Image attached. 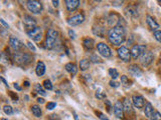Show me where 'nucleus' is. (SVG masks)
Listing matches in <instances>:
<instances>
[{
    "label": "nucleus",
    "instance_id": "nucleus-43",
    "mask_svg": "<svg viewBox=\"0 0 161 120\" xmlns=\"http://www.w3.org/2000/svg\"><path fill=\"white\" fill-rule=\"evenodd\" d=\"M10 95H11V97H12V100H13V101H14V102H16L17 100H18V96H17V95L13 94L12 92L10 93Z\"/></svg>",
    "mask_w": 161,
    "mask_h": 120
},
{
    "label": "nucleus",
    "instance_id": "nucleus-12",
    "mask_svg": "<svg viewBox=\"0 0 161 120\" xmlns=\"http://www.w3.org/2000/svg\"><path fill=\"white\" fill-rule=\"evenodd\" d=\"M9 45L10 47L12 48L14 51H18L21 49L22 47H23V44H22V42L20 41L18 38H16V37L14 36H10L9 38Z\"/></svg>",
    "mask_w": 161,
    "mask_h": 120
},
{
    "label": "nucleus",
    "instance_id": "nucleus-23",
    "mask_svg": "<svg viewBox=\"0 0 161 120\" xmlns=\"http://www.w3.org/2000/svg\"><path fill=\"white\" fill-rule=\"evenodd\" d=\"M64 68H66V70L68 71L69 73H71V75H76L78 72V67L77 65H76L75 63H71V62H70V63H66V66H64Z\"/></svg>",
    "mask_w": 161,
    "mask_h": 120
},
{
    "label": "nucleus",
    "instance_id": "nucleus-22",
    "mask_svg": "<svg viewBox=\"0 0 161 120\" xmlns=\"http://www.w3.org/2000/svg\"><path fill=\"white\" fill-rule=\"evenodd\" d=\"M119 22H120V18L116 14H111L110 16H109V18H108V24L110 26L116 27V26H118Z\"/></svg>",
    "mask_w": 161,
    "mask_h": 120
},
{
    "label": "nucleus",
    "instance_id": "nucleus-20",
    "mask_svg": "<svg viewBox=\"0 0 161 120\" xmlns=\"http://www.w3.org/2000/svg\"><path fill=\"white\" fill-rule=\"evenodd\" d=\"M83 44H84V47L86 48L87 50H91L95 47V40L93 38H90V37H87V38L84 39Z\"/></svg>",
    "mask_w": 161,
    "mask_h": 120
},
{
    "label": "nucleus",
    "instance_id": "nucleus-3",
    "mask_svg": "<svg viewBox=\"0 0 161 120\" xmlns=\"http://www.w3.org/2000/svg\"><path fill=\"white\" fill-rule=\"evenodd\" d=\"M13 60L20 66H25L31 61V56L24 52H15L13 54Z\"/></svg>",
    "mask_w": 161,
    "mask_h": 120
},
{
    "label": "nucleus",
    "instance_id": "nucleus-32",
    "mask_svg": "<svg viewBox=\"0 0 161 120\" xmlns=\"http://www.w3.org/2000/svg\"><path fill=\"white\" fill-rule=\"evenodd\" d=\"M3 111H4V113L7 114V115L13 114V108L11 107L10 105H4L3 106Z\"/></svg>",
    "mask_w": 161,
    "mask_h": 120
},
{
    "label": "nucleus",
    "instance_id": "nucleus-41",
    "mask_svg": "<svg viewBox=\"0 0 161 120\" xmlns=\"http://www.w3.org/2000/svg\"><path fill=\"white\" fill-rule=\"evenodd\" d=\"M69 34H70V37H71V39H75L76 38V33L74 32V31L71 30V29L69 30Z\"/></svg>",
    "mask_w": 161,
    "mask_h": 120
},
{
    "label": "nucleus",
    "instance_id": "nucleus-6",
    "mask_svg": "<svg viewBox=\"0 0 161 120\" xmlns=\"http://www.w3.org/2000/svg\"><path fill=\"white\" fill-rule=\"evenodd\" d=\"M23 25H24V27H25L26 33H27L36 27V21H35L34 18L29 16V15H25V16L23 17Z\"/></svg>",
    "mask_w": 161,
    "mask_h": 120
},
{
    "label": "nucleus",
    "instance_id": "nucleus-31",
    "mask_svg": "<svg viewBox=\"0 0 161 120\" xmlns=\"http://www.w3.org/2000/svg\"><path fill=\"white\" fill-rule=\"evenodd\" d=\"M43 87H44V89H46V90H52V84H51L50 80H48V79L44 80Z\"/></svg>",
    "mask_w": 161,
    "mask_h": 120
},
{
    "label": "nucleus",
    "instance_id": "nucleus-15",
    "mask_svg": "<svg viewBox=\"0 0 161 120\" xmlns=\"http://www.w3.org/2000/svg\"><path fill=\"white\" fill-rule=\"evenodd\" d=\"M146 22H147V24H148L149 28H150L152 31H157L158 28L160 27L159 24H158L157 22L155 21V19L152 16H150V15H147L146 16Z\"/></svg>",
    "mask_w": 161,
    "mask_h": 120
},
{
    "label": "nucleus",
    "instance_id": "nucleus-46",
    "mask_svg": "<svg viewBox=\"0 0 161 120\" xmlns=\"http://www.w3.org/2000/svg\"><path fill=\"white\" fill-rule=\"evenodd\" d=\"M37 102H38V103H40V104H43L44 103V99L43 98H40V97H39V98L37 99Z\"/></svg>",
    "mask_w": 161,
    "mask_h": 120
},
{
    "label": "nucleus",
    "instance_id": "nucleus-27",
    "mask_svg": "<svg viewBox=\"0 0 161 120\" xmlns=\"http://www.w3.org/2000/svg\"><path fill=\"white\" fill-rule=\"evenodd\" d=\"M31 112L35 117H40L41 116V108L38 105H32L31 106Z\"/></svg>",
    "mask_w": 161,
    "mask_h": 120
},
{
    "label": "nucleus",
    "instance_id": "nucleus-10",
    "mask_svg": "<svg viewBox=\"0 0 161 120\" xmlns=\"http://www.w3.org/2000/svg\"><path fill=\"white\" fill-rule=\"evenodd\" d=\"M26 34H27L28 37L32 39L33 41L38 42V41H40V40H41L42 31H41V29H40V27H37V26H36L34 29H32L31 31H29V32H27Z\"/></svg>",
    "mask_w": 161,
    "mask_h": 120
},
{
    "label": "nucleus",
    "instance_id": "nucleus-36",
    "mask_svg": "<svg viewBox=\"0 0 161 120\" xmlns=\"http://www.w3.org/2000/svg\"><path fill=\"white\" fill-rule=\"evenodd\" d=\"M96 97L99 99H103L106 97V94H105V93H102L101 91H97V92H96Z\"/></svg>",
    "mask_w": 161,
    "mask_h": 120
},
{
    "label": "nucleus",
    "instance_id": "nucleus-24",
    "mask_svg": "<svg viewBox=\"0 0 161 120\" xmlns=\"http://www.w3.org/2000/svg\"><path fill=\"white\" fill-rule=\"evenodd\" d=\"M93 33L97 36H100V37H104L105 36V33H106V30H105L104 27L102 26H95L93 28Z\"/></svg>",
    "mask_w": 161,
    "mask_h": 120
},
{
    "label": "nucleus",
    "instance_id": "nucleus-5",
    "mask_svg": "<svg viewBox=\"0 0 161 120\" xmlns=\"http://www.w3.org/2000/svg\"><path fill=\"white\" fill-rule=\"evenodd\" d=\"M97 50L100 53V55H102L105 58H109V57L112 56V51L110 47L107 44L103 43V42H100V43L97 44Z\"/></svg>",
    "mask_w": 161,
    "mask_h": 120
},
{
    "label": "nucleus",
    "instance_id": "nucleus-45",
    "mask_svg": "<svg viewBox=\"0 0 161 120\" xmlns=\"http://www.w3.org/2000/svg\"><path fill=\"white\" fill-rule=\"evenodd\" d=\"M52 4H53V6H55V7H57V6H59V4H60V1H55V0H53Z\"/></svg>",
    "mask_w": 161,
    "mask_h": 120
},
{
    "label": "nucleus",
    "instance_id": "nucleus-49",
    "mask_svg": "<svg viewBox=\"0 0 161 120\" xmlns=\"http://www.w3.org/2000/svg\"><path fill=\"white\" fill-rule=\"evenodd\" d=\"M24 84H25L26 87H28V86H29V82H28V81H25V82H24Z\"/></svg>",
    "mask_w": 161,
    "mask_h": 120
},
{
    "label": "nucleus",
    "instance_id": "nucleus-29",
    "mask_svg": "<svg viewBox=\"0 0 161 120\" xmlns=\"http://www.w3.org/2000/svg\"><path fill=\"white\" fill-rule=\"evenodd\" d=\"M109 75L112 77V79L115 80L116 78H118V76H119V72H118L116 68H110V69H109Z\"/></svg>",
    "mask_w": 161,
    "mask_h": 120
},
{
    "label": "nucleus",
    "instance_id": "nucleus-35",
    "mask_svg": "<svg viewBox=\"0 0 161 120\" xmlns=\"http://www.w3.org/2000/svg\"><path fill=\"white\" fill-rule=\"evenodd\" d=\"M154 37H155V39L158 42H161V31L160 30L154 31Z\"/></svg>",
    "mask_w": 161,
    "mask_h": 120
},
{
    "label": "nucleus",
    "instance_id": "nucleus-1",
    "mask_svg": "<svg viewBox=\"0 0 161 120\" xmlns=\"http://www.w3.org/2000/svg\"><path fill=\"white\" fill-rule=\"evenodd\" d=\"M126 38V31L124 26H116L112 27L108 32V39L112 44L116 46H119Z\"/></svg>",
    "mask_w": 161,
    "mask_h": 120
},
{
    "label": "nucleus",
    "instance_id": "nucleus-34",
    "mask_svg": "<svg viewBox=\"0 0 161 120\" xmlns=\"http://www.w3.org/2000/svg\"><path fill=\"white\" fill-rule=\"evenodd\" d=\"M57 107V103L55 102H48V104H46V109L48 110H52L53 108Z\"/></svg>",
    "mask_w": 161,
    "mask_h": 120
},
{
    "label": "nucleus",
    "instance_id": "nucleus-42",
    "mask_svg": "<svg viewBox=\"0 0 161 120\" xmlns=\"http://www.w3.org/2000/svg\"><path fill=\"white\" fill-rule=\"evenodd\" d=\"M27 46L30 48V50H32V51H33V52H34V51H35V47H34V45H33V44L31 43V42H27Z\"/></svg>",
    "mask_w": 161,
    "mask_h": 120
},
{
    "label": "nucleus",
    "instance_id": "nucleus-33",
    "mask_svg": "<svg viewBox=\"0 0 161 120\" xmlns=\"http://www.w3.org/2000/svg\"><path fill=\"white\" fill-rule=\"evenodd\" d=\"M151 120H161V113L159 111H155L153 114V116L150 118Z\"/></svg>",
    "mask_w": 161,
    "mask_h": 120
},
{
    "label": "nucleus",
    "instance_id": "nucleus-18",
    "mask_svg": "<svg viewBox=\"0 0 161 120\" xmlns=\"http://www.w3.org/2000/svg\"><path fill=\"white\" fill-rule=\"evenodd\" d=\"M154 108L153 106H152V104L150 102H146V104H145V107H144V113H145V116L148 117V118H151L152 116H153L154 114Z\"/></svg>",
    "mask_w": 161,
    "mask_h": 120
},
{
    "label": "nucleus",
    "instance_id": "nucleus-2",
    "mask_svg": "<svg viewBox=\"0 0 161 120\" xmlns=\"http://www.w3.org/2000/svg\"><path fill=\"white\" fill-rule=\"evenodd\" d=\"M59 32L55 29H48L46 32V47L48 49H52L57 43Z\"/></svg>",
    "mask_w": 161,
    "mask_h": 120
},
{
    "label": "nucleus",
    "instance_id": "nucleus-44",
    "mask_svg": "<svg viewBox=\"0 0 161 120\" xmlns=\"http://www.w3.org/2000/svg\"><path fill=\"white\" fill-rule=\"evenodd\" d=\"M112 3H113V5H115V6H120L123 4V1H112Z\"/></svg>",
    "mask_w": 161,
    "mask_h": 120
},
{
    "label": "nucleus",
    "instance_id": "nucleus-39",
    "mask_svg": "<svg viewBox=\"0 0 161 120\" xmlns=\"http://www.w3.org/2000/svg\"><path fill=\"white\" fill-rule=\"evenodd\" d=\"M97 114L99 115V118L101 119V120H109L108 118H107L106 116H105L104 114H103V113H100V112H97Z\"/></svg>",
    "mask_w": 161,
    "mask_h": 120
},
{
    "label": "nucleus",
    "instance_id": "nucleus-7",
    "mask_svg": "<svg viewBox=\"0 0 161 120\" xmlns=\"http://www.w3.org/2000/svg\"><path fill=\"white\" fill-rule=\"evenodd\" d=\"M117 52H118L119 57L123 60V61H125V62L130 61V59H131V50H129L127 47H125V46H121L120 48H118Z\"/></svg>",
    "mask_w": 161,
    "mask_h": 120
},
{
    "label": "nucleus",
    "instance_id": "nucleus-25",
    "mask_svg": "<svg viewBox=\"0 0 161 120\" xmlns=\"http://www.w3.org/2000/svg\"><path fill=\"white\" fill-rule=\"evenodd\" d=\"M123 106H124V111H126L127 113H131L133 112V109H132V104L129 99H125L123 101Z\"/></svg>",
    "mask_w": 161,
    "mask_h": 120
},
{
    "label": "nucleus",
    "instance_id": "nucleus-40",
    "mask_svg": "<svg viewBox=\"0 0 161 120\" xmlns=\"http://www.w3.org/2000/svg\"><path fill=\"white\" fill-rule=\"evenodd\" d=\"M0 22H1V24L4 26V27L6 28V29H8V28H9V25H8V24L6 23L5 21H4V19H2V18H1V19H0Z\"/></svg>",
    "mask_w": 161,
    "mask_h": 120
},
{
    "label": "nucleus",
    "instance_id": "nucleus-17",
    "mask_svg": "<svg viewBox=\"0 0 161 120\" xmlns=\"http://www.w3.org/2000/svg\"><path fill=\"white\" fill-rule=\"evenodd\" d=\"M66 6V9L69 11H74L76 10L80 5V1L79 0H66L64 1Z\"/></svg>",
    "mask_w": 161,
    "mask_h": 120
},
{
    "label": "nucleus",
    "instance_id": "nucleus-4",
    "mask_svg": "<svg viewBox=\"0 0 161 120\" xmlns=\"http://www.w3.org/2000/svg\"><path fill=\"white\" fill-rule=\"evenodd\" d=\"M27 9L33 14H39L42 11V3L36 0H29L27 1Z\"/></svg>",
    "mask_w": 161,
    "mask_h": 120
},
{
    "label": "nucleus",
    "instance_id": "nucleus-30",
    "mask_svg": "<svg viewBox=\"0 0 161 120\" xmlns=\"http://www.w3.org/2000/svg\"><path fill=\"white\" fill-rule=\"evenodd\" d=\"M121 83L125 86H130L132 81L131 80H129V78L126 76V75H122V76H121Z\"/></svg>",
    "mask_w": 161,
    "mask_h": 120
},
{
    "label": "nucleus",
    "instance_id": "nucleus-8",
    "mask_svg": "<svg viewBox=\"0 0 161 120\" xmlns=\"http://www.w3.org/2000/svg\"><path fill=\"white\" fill-rule=\"evenodd\" d=\"M146 51V46L145 45H141V44H137V45H134L131 49V56L133 58H138L143 54V53Z\"/></svg>",
    "mask_w": 161,
    "mask_h": 120
},
{
    "label": "nucleus",
    "instance_id": "nucleus-37",
    "mask_svg": "<svg viewBox=\"0 0 161 120\" xmlns=\"http://www.w3.org/2000/svg\"><path fill=\"white\" fill-rule=\"evenodd\" d=\"M91 60L93 62H95V63H100V62H101V59L97 56V55H95V54L92 55V56H91Z\"/></svg>",
    "mask_w": 161,
    "mask_h": 120
},
{
    "label": "nucleus",
    "instance_id": "nucleus-14",
    "mask_svg": "<svg viewBox=\"0 0 161 120\" xmlns=\"http://www.w3.org/2000/svg\"><path fill=\"white\" fill-rule=\"evenodd\" d=\"M132 103L138 109H141V108H144L145 105V100L144 97L141 96V95H133L132 96Z\"/></svg>",
    "mask_w": 161,
    "mask_h": 120
},
{
    "label": "nucleus",
    "instance_id": "nucleus-50",
    "mask_svg": "<svg viewBox=\"0 0 161 120\" xmlns=\"http://www.w3.org/2000/svg\"><path fill=\"white\" fill-rule=\"evenodd\" d=\"M1 120H7V119H5V118H2Z\"/></svg>",
    "mask_w": 161,
    "mask_h": 120
},
{
    "label": "nucleus",
    "instance_id": "nucleus-26",
    "mask_svg": "<svg viewBox=\"0 0 161 120\" xmlns=\"http://www.w3.org/2000/svg\"><path fill=\"white\" fill-rule=\"evenodd\" d=\"M34 90H35V92H36L37 94L41 95V96H46V90H44V87L43 86H41L38 83H36L34 85Z\"/></svg>",
    "mask_w": 161,
    "mask_h": 120
},
{
    "label": "nucleus",
    "instance_id": "nucleus-21",
    "mask_svg": "<svg viewBox=\"0 0 161 120\" xmlns=\"http://www.w3.org/2000/svg\"><path fill=\"white\" fill-rule=\"evenodd\" d=\"M125 13H126V15L128 17H136L138 16V11L136 9L134 6H127L126 8H125Z\"/></svg>",
    "mask_w": 161,
    "mask_h": 120
},
{
    "label": "nucleus",
    "instance_id": "nucleus-11",
    "mask_svg": "<svg viewBox=\"0 0 161 120\" xmlns=\"http://www.w3.org/2000/svg\"><path fill=\"white\" fill-rule=\"evenodd\" d=\"M114 114L117 118H123L124 117V106L121 101H117L113 106Z\"/></svg>",
    "mask_w": 161,
    "mask_h": 120
},
{
    "label": "nucleus",
    "instance_id": "nucleus-28",
    "mask_svg": "<svg viewBox=\"0 0 161 120\" xmlns=\"http://www.w3.org/2000/svg\"><path fill=\"white\" fill-rule=\"evenodd\" d=\"M89 67H90V60H88V59H82L80 60V70L85 71V70L88 69Z\"/></svg>",
    "mask_w": 161,
    "mask_h": 120
},
{
    "label": "nucleus",
    "instance_id": "nucleus-52",
    "mask_svg": "<svg viewBox=\"0 0 161 120\" xmlns=\"http://www.w3.org/2000/svg\"><path fill=\"white\" fill-rule=\"evenodd\" d=\"M150 120H151V119H150Z\"/></svg>",
    "mask_w": 161,
    "mask_h": 120
},
{
    "label": "nucleus",
    "instance_id": "nucleus-47",
    "mask_svg": "<svg viewBox=\"0 0 161 120\" xmlns=\"http://www.w3.org/2000/svg\"><path fill=\"white\" fill-rule=\"evenodd\" d=\"M1 80H2V82H3V83L5 84V86H6V87H9V85H8V84H7V82H6V80L4 79L3 77H1Z\"/></svg>",
    "mask_w": 161,
    "mask_h": 120
},
{
    "label": "nucleus",
    "instance_id": "nucleus-48",
    "mask_svg": "<svg viewBox=\"0 0 161 120\" xmlns=\"http://www.w3.org/2000/svg\"><path fill=\"white\" fill-rule=\"evenodd\" d=\"M14 87L16 88L17 90H19V91L21 90V87H20V86H19V85H18V84H17V83H14Z\"/></svg>",
    "mask_w": 161,
    "mask_h": 120
},
{
    "label": "nucleus",
    "instance_id": "nucleus-13",
    "mask_svg": "<svg viewBox=\"0 0 161 120\" xmlns=\"http://www.w3.org/2000/svg\"><path fill=\"white\" fill-rule=\"evenodd\" d=\"M84 21H85L84 15L78 14V15H75V16L71 17V18H69L68 23H69V25H71V26H78V25H80V24H82Z\"/></svg>",
    "mask_w": 161,
    "mask_h": 120
},
{
    "label": "nucleus",
    "instance_id": "nucleus-38",
    "mask_svg": "<svg viewBox=\"0 0 161 120\" xmlns=\"http://www.w3.org/2000/svg\"><path fill=\"white\" fill-rule=\"evenodd\" d=\"M109 84H110V86L111 87H119V85H120V83H118V82H116V81H114V80H111L110 82H109Z\"/></svg>",
    "mask_w": 161,
    "mask_h": 120
},
{
    "label": "nucleus",
    "instance_id": "nucleus-51",
    "mask_svg": "<svg viewBox=\"0 0 161 120\" xmlns=\"http://www.w3.org/2000/svg\"><path fill=\"white\" fill-rule=\"evenodd\" d=\"M50 120H51V119H50Z\"/></svg>",
    "mask_w": 161,
    "mask_h": 120
},
{
    "label": "nucleus",
    "instance_id": "nucleus-9",
    "mask_svg": "<svg viewBox=\"0 0 161 120\" xmlns=\"http://www.w3.org/2000/svg\"><path fill=\"white\" fill-rule=\"evenodd\" d=\"M153 58H154V56H153V54H152V52H150V51H145V52L140 56V62L143 66H148L152 63Z\"/></svg>",
    "mask_w": 161,
    "mask_h": 120
},
{
    "label": "nucleus",
    "instance_id": "nucleus-19",
    "mask_svg": "<svg viewBox=\"0 0 161 120\" xmlns=\"http://www.w3.org/2000/svg\"><path fill=\"white\" fill-rule=\"evenodd\" d=\"M46 64L42 61H38L36 64V68H35V72H36L37 76H42L46 73Z\"/></svg>",
    "mask_w": 161,
    "mask_h": 120
},
{
    "label": "nucleus",
    "instance_id": "nucleus-16",
    "mask_svg": "<svg viewBox=\"0 0 161 120\" xmlns=\"http://www.w3.org/2000/svg\"><path fill=\"white\" fill-rule=\"evenodd\" d=\"M129 73L132 75V76H135V77H140L142 75V70L139 68V66H137L136 64H132V65L129 66L128 68Z\"/></svg>",
    "mask_w": 161,
    "mask_h": 120
}]
</instances>
